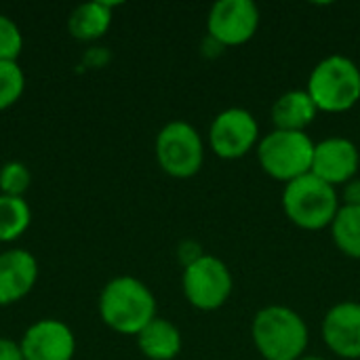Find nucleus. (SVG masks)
Returning <instances> with one entry per match:
<instances>
[{
	"instance_id": "16",
	"label": "nucleus",
	"mask_w": 360,
	"mask_h": 360,
	"mask_svg": "<svg viewBox=\"0 0 360 360\" xmlns=\"http://www.w3.org/2000/svg\"><path fill=\"white\" fill-rule=\"evenodd\" d=\"M114 19V4L112 2H84L78 4L70 17H68V30L70 34L80 42H93L105 36Z\"/></svg>"
},
{
	"instance_id": "25",
	"label": "nucleus",
	"mask_w": 360,
	"mask_h": 360,
	"mask_svg": "<svg viewBox=\"0 0 360 360\" xmlns=\"http://www.w3.org/2000/svg\"><path fill=\"white\" fill-rule=\"evenodd\" d=\"M300 360H327V359H323V356H314V354H306V356H302Z\"/></svg>"
},
{
	"instance_id": "9",
	"label": "nucleus",
	"mask_w": 360,
	"mask_h": 360,
	"mask_svg": "<svg viewBox=\"0 0 360 360\" xmlns=\"http://www.w3.org/2000/svg\"><path fill=\"white\" fill-rule=\"evenodd\" d=\"M259 8L251 0H219L207 15V36L224 49L247 44L259 30Z\"/></svg>"
},
{
	"instance_id": "23",
	"label": "nucleus",
	"mask_w": 360,
	"mask_h": 360,
	"mask_svg": "<svg viewBox=\"0 0 360 360\" xmlns=\"http://www.w3.org/2000/svg\"><path fill=\"white\" fill-rule=\"evenodd\" d=\"M202 255H205L202 247H200L198 243H194V240H186V243L179 245V259H181L184 268L190 266V264H194V262L200 259Z\"/></svg>"
},
{
	"instance_id": "8",
	"label": "nucleus",
	"mask_w": 360,
	"mask_h": 360,
	"mask_svg": "<svg viewBox=\"0 0 360 360\" xmlns=\"http://www.w3.org/2000/svg\"><path fill=\"white\" fill-rule=\"evenodd\" d=\"M259 124L245 108H228L219 112L209 127L211 152L221 160H238L259 143Z\"/></svg>"
},
{
	"instance_id": "18",
	"label": "nucleus",
	"mask_w": 360,
	"mask_h": 360,
	"mask_svg": "<svg viewBox=\"0 0 360 360\" xmlns=\"http://www.w3.org/2000/svg\"><path fill=\"white\" fill-rule=\"evenodd\" d=\"M331 236L340 253L352 259H360V209L340 207L331 224Z\"/></svg>"
},
{
	"instance_id": "17",
	"label": "nucleus",
	"mask_w": 360,
	"mask_h": 360,
	"mask_svg": "<svg viewBox=\"0 0 360 360\" xmlns=\"http://www.w3.org/2000/svg\"><path fill=\"white\" fill-rule=\"evenodd\" d=\"M32 226V209L25 198L0 194V243H15Z\"/></svg>"
},
{
	"instance_id": "22",
	"label": "nucleus",
	"mask_w": 360,
	"mask_h": 360,
	"mask_svg": "<svg viewBox=\"0 0 360 360\" xmlns=\"http://www.w3.org/2000/svg\"><path fill=\"white\" fill-rule=\"evenodd\" d=\"M342 207L360 209V177H354L342 186Z\"/></svg>"
},
{
	"instance_id": "21",
	"label": "nucleus",
	"mask_w": 360,
	"mask_h": 360,
	"mask_svg": "<svg viewBox=\"0 0 360 360\" xmlns=\"http://www.w3.org/2000/svg\"><path fill=\"white\" fill-rule=\"evenodd\" d=\"M23 51L21 27L8 15L0 13V61H17Z\"/></svg>"
},
{
	"instance_id": "10",
	"label": "nucleus",
	"mask_w": 360,
	"mask_h": 360,
	"mask_svg": "<svg viewBox=\"0 0 360 360\" xmlns=\"http://www.w3.org/2000/svg\"><path fill=\"white\" fill-rule=\"evenodd\" d=\"M19 346L25 360H72L76 335L59 319H40L23 331Z\"/></svg>"
},
{
	"instance_id": "4",
	"label": "nucleus",
	"mask_w": 360,
	"mask_h": 360,
	"mask_svg": "<svg viewBox=\"0 0 360 360\" xmlns=\"http://www.w3.org/2000/svg\"><path fill=\"white\" fill-rule=\"evenodd\" d=\"M306 91L319 112H348L360 101V68L350 57L329 55L310 72Z\"/></svg>"
},
{
	"instance_id": "15",
	"label": "nucleus",
	"mask_w": 360,
	"mask_h": 360,
	"mask_svg": "<svg viewBox=\"0 0 360 360\" xmlns=\"http://www.w3.org/2000/svg\"><path fill=\"white\" fill-rule=\"evenodd\" d=\"M319 116V108L314 105L312 97L308 95V91H287L283 93L270 112L272 124L276 131H302L306 133V129L316 120Z\"/></svg>"
},
{
	"instance_id": "14",
	"label": "nucleus",
	"mask_w": 360,
	"mask_h": 360,
	"mask_svg": "<svg viewBox=\"0 0 360 360\" xmlns=\"http://www.w3.org/2000/svg\"><path fill=\"white\" fill-rule=\"evenodd\" d=\"M135 340L137 348L148 360H175L184 348L179 327L162 316H156L150 325H146Z\"/></svg>"
},
{
	"instance_id": "7",
	"label": "nucleus",
	"mask_w": 360,
	"mask_h": 360,
	"mask_svg": "<svg viewBox=\"0 0 360 360\" xmlns=\"http://www.w3.org/2000/svg\"><path fill=\"white\" fill-rule=\"evenodd\" d=\"M234 278L228 264L215 255L205 253L200 259L184 268L181 291L188 304L200 312H215L224 308L232 295Z\"/></svg>"
},
{
	"instance_id": "11",
	"label": "nucleus",
	"mask_w": 360,
	"mask_h": 360,
	"mask_svg": "<svg viewBox=\"0 0 360 360\" xmlns=\"http://www.w3.org/2000/svg\"><path fill=\"white\" fill-rule=\"evenodd\" d=\"M360 152L356 143L346 137H327L314 146L312 175L338 188L356 177Z\"/></svg>"
},
{
	"instance_id": "24",
	"label": "nucleus",
	"mask_w": 360,
	"mask_h": 360,
	"mask_svg": "<svg viewBox=\"0 0 360 360\" xmlns=\"http://www.w3.org/2000/svg\"><path fill=\"white\" fill-rule=\"evenodd\" d=\"M0 360H25L19 342L11 338H0Z\"/></svg>"
},
{
	"instance_id": "5",
	"label": "nucleus",
	"mask_w": 360,
	"mask_h": 360,
	"mask_svg": "<svg viewBox=\"0 0 360 360\" xmlns=\"http://www.w3.org/2000/svg\"><path fill=\"white\" fill-rule=\"evenodd\" d=\"M314 141L302 131H270L257 143V162L264 173L281 184H291L312 173Z\"/></svg>"
},
{
	"instance_id": "6",
	"label": "nucleus",
	"mask_w": 360,
	"mask_h": 360,
	"mask_svg": "<svg viewBox=\"0 0 360 360\" xmlns=\"http://www.w3.org/2000/svg\"><path fill=\"white\" fill-rule=\"evenodd\" d=\"M156 162L173 179L194 177L205 162V143L196 127L186 120L167 122L154 143Z\"/></svg>"
},
{
	"instance_id": "2",
	"label": "nucleus",
	"mask_w": 360,
	"mask_h": 360,
	"mask_svg": "<svg viewBox=\"0 0 360 360\" xmlns=\"http://www.w3.org/2000/svg\"><path fill=\"white\" fill-rule=\"evenodd\" d=\"M251 340L264 360H300L306 356L310 333L293 308L272 304L253 316Z\"/></svg>"
},
{
	"instance_id": "13",
	"label": "nucleus",
	"mask_w": 360,
	"mask_h": 360,
	"mask_svg": "<svg viewBox=\"0 0 360 360\" xmlns=\"http://www.w3.org/2000/svg\"><path fill=\"white\" fill-rule=\"evenodd\" d=\"M38 281V262L27 249L0 253V306H13L27 297Z\"/></svg>"
},
{
	"instance_id": "19",
	"label": "nucleus",
	"mask_w": 360,
	"mask_h": 360,
	"mask_svg": "<svg viewBox=\"0 0 360 360\" xmlns=\"http://www.w3.org/2000/svg\"><path fill=\"white\" fill-rule=\"evenodd\" d=\"M25 91V74L19 61H0V112L13 108Z\"/></svg>"
},
{
	"instance_id": "12",
	"label": "nucleus",
	"mask_w": 360,
	"mask_h": 360,
	"mask_svg": "<svg viewBox=\"0 0 360 360\" xmlns=\"http://www.w3.org/2000/svg\"><path fill=\"white\" fill-rule=\"evenodd\" d=\"M321 335L325 346L340 359H360V304L340 302L323 319Z\"/></svg>"
},
{
	"instance_id": "20",
	"label": "nucleus",
	"mask_w": 360,
	"mask_h": 360,
	"mask_svg": "<svg viewBox=\"0 0 360 360\" xmlns=\"http://www.w3.org/2000/svg\"><path fill=\"white\" fill-rule=\"evenodd\" d=\"M32 186V171L21 160H8L0 169V194L23 198Z\"/></svg>"
},
{
	"instance_id": "1",
	"label": "nucleus",
	"mask_w": 360,
	"mask_h": 360,
	"mask_svg": "<svg viewBox=\"0 0 360 360\" xmlns=\"http://www.w3.org/2000/svg\"><path fill=\"white\" fill-rule=\"evenodd\" d=\"M97 310L105 327L114 333L133 338L158 316L152 289L135 276H116L108 281L99 293Z\"/></svg>"
},
{
	"instance_id": "3",
	"label": "nucleus",
	"mask_w": 360,
	"mask_h": 360,
	"mask_svg": "<svg viewBox=\"0 0 360 360\" xmlns=\"http://www.w3.org/2000/svg\"><path fill=\"white\" fill-rule=\"evenodd\" d=\"M340 207L338 190L312 173L287 184L283 190V211L300 230L319 232L331 228Z\"/></svg>"
}]
</instances>
